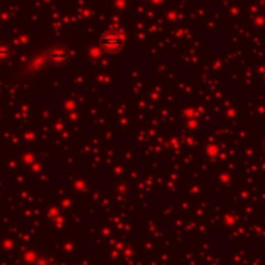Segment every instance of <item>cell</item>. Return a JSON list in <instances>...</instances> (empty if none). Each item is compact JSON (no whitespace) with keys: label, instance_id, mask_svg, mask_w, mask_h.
<instances>
[{"label":"cell","instance_id":"cell-1","mask_svg":"<svg viewBox=\"0 0 265 265\" xmlns=\"http://www.w3.org/2000/svg\"><path fill=\"white\" fill-rule=\"evenodd\" d=\"M102 42H103V47L109 52H117L121 47H122V42H124V38L121 33L117 32H106L102 38Z\"/></svg>","mask_w":265,"mask_h":265}]
</instances>
